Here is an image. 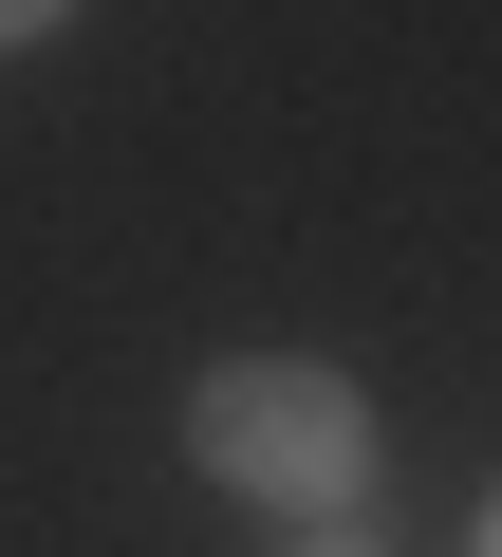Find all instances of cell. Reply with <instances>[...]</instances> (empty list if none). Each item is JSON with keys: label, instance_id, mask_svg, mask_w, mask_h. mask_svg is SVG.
I'll return each mask as SVG.
<instances>
[{"label": "cell", "instance_id": "6da1fadb", "mask_svg": "<svg viewBox=\"0 0 502 557\" xmlns=\"http://www.w3.org/2000/svg\"><path fill=\"white\" fill-rule=\"evenodd\" d=\"M372 391L354 372H317V354H223L205 391H186V483L205 502H261L280 539H317V520H354L372 502Z\"/></svg>", "mask_w": 502, "mask_h": 557}, {"label": "cell", "instance_id": "7a4b0ae2", "mask_svg": "<svg viewBox=\"0 0 502 557\" xmlns=\"http://www.w3.org/2000/svg\"><path fill=\"white\" fill-rule=\"evenodd\" d=\"M280 557H391V539H372V520H317V539H280Z\"/></svg>", "mask_w": 502, "mask_h": 557}, {"label": "cell", "instance_id": "3957f363", "mask_svg": "<svg viewBox=\"0 0 502 557\" xmlns=\"http://www.w3.org/2000/svg\"><path fill=\"white\" fill-rule=\"evenodd\" d=\"M38 38H75V20H38V0H0V57H38Z\"/></svg>", "mask_w": 502, "mask_h": 557}, {"label": "cell", "instance_id": "277c9868", "mask_svg": "<svg viewBox=\"0 0 502 557\" xmlns=\"http://www.w3.org/2000/svg\"><path fill=\"white\" fill-rule=\"evenodd\" d=\"M483 557H502V502H483Z\"/></svg>", "mask_w": 502, "mask_h": 557}]
</instances>
